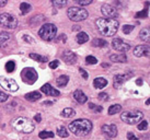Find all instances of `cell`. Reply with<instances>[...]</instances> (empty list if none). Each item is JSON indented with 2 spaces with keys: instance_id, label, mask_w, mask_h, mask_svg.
<instances>
[{
  "instance_id": "277c9868",
  "label": "cell",
  "mask_w": 150,
  "mask_h": 140,
  "mask_svg": "<svg viewBox=\"0 0 150 140\" xmlns=\"http://www.w3.org/2000/svg\"><path fill=\"white\" fill-rule=\"evenodd\" d=\"M67 16L74 22H80L88 18V11L81 7H71L67 10Z\"/></svg>"
},
{
  "instance_id": "681fc988",
  "label": "cell",
  "mask_w": 150,
  "mask_h": 140,
  "mask_svg": "<svg viewBox=\"0 0 150 140\" xmlns=\"http://www.w3.org/2000/svg\"><path fill=\"white\" fill-rule=\"evenodd\" d=\"M72 30H74V31H75V30H80V26H79V25H76V26H74V28H72Z\"/></svg>"
},
{
  "instance_id": "74e56055",
  "label": "cell",
  "mask_w": 150,
  "mask_h": 140,
  "mask_svg": "<svg viewBox=\"0 0 150 140\" xmlns=\"http://www.w3.org/2000/svg\"><path fill=\"white\" fill-rule=\"evenodd\" d=\"M108 99H110V96H108V93H105V92H101L100 94H99V100H100V101L106 102V101H108Z\"/></svg>"
},
{
  "instance_id": "c3c4849f",
  "label": "cell",
  "mask_w": 150,
  "mask_h": 140,
  "mask_svg": "<svg viewBox=\"0 0 150 140\" xmlns=\"http://www.w3.org/2000/svg\"><path fill=\"white\" fill-rule=\"evenodd\" d=\"M6 4H7V1H6V0H4V1H0V7H4Z\"/></svg>"
},
{
  "instance_id": "e575fe53",
  "label": "cell",
  "mask_w": 150,
  "mask_h": 140,
  "mask_svg": "<svg viewBox=\"0 0 150 140\" xmlns=\"http://www.w3.org/2000/svg\"><path fill=\"white\" fill-rule=\"evenodd\" d=\"M89 108L90 110H94L96 113H101V112L103 111V107L102 106H96V104H92V103L89 104Z\"/></svg>"
},
{
  "instance_id": "4dcf8cb0",
  "label": "cell",
  "mask_w": 150,
  "mask_h": 140,
  "mask_svg": "<svg viewBox=\"0 0 150 140\" xmlns=\"http://www.w3.org/2000/svg\"><path fill=\"white\" fill-rule=\"evenodd\" d=\"M38 137L41 139H46V138H53L54 137V134L52 132H46V130H43L38 134Z\"/></svg>"
},
{
  "instance_id": "9c48e42d",
  "label": "cell",
  "mask_w": 150,
  "mask_h": 140,
  "mask_svg": "<svg viewBox=\"0 0 150 140\" xmlns=\"http://www.w3.org/2000/svg\"><path fill=\"white\" fill-rule=\"evenodd\" d=\"M0 86L4 88V90L10 91V92H16L19 89L18 83L13 79L4 78V77H0Z\"/></svg>"
},
{
  "instance_id": "60d3db41",
  "label": "cell",
  "mask_w": 150,
  "mask_h": 140,
  "mask_svg": "<svg viewBox=\"0 0 150 140\" xmlns=\"http://www.w3.org/2000/svg\"><path fill=\"white\" fill-rule=\"evenodd\" d=\"M78 4L80 6H88L92 4V0H78Z\"/></svg>"
},
{
  "instance_id": "6da1fadb",
  "label": "cell",
  "mask_w": 150,
  "mask_h": 140,
  "mask_svg": "<svg viewBox=\"0 0 150 140\" xmlns=\"http://www.w3.org/2000/svg\"><path fill=\"white\" fill-rule=\"evenodd\" d=\"M96 24L99 32L103 36H113L116 34L117 30H118V21L115 19L100 18L96 20Z\"/></svg>"
},
{
  "instance_id": "b9f144b4",
  "label": "cell",
  "mask_w": 150,
  "mask_h": 140,
  "mask_svg": "<svg viewBox=\"0 0 150 140\" xmlns=\"http://www.w3.org/2000/svg\"><path fill=\"white\" fill-rule=\"evenodd\" d=\"M58 66H59L58 60H53V62H50V68H52V69H55V68H57Z\"/></svg>"
},
{
  "instance_id": "5bb4252c",
  "label": "cell",
  "mask_w": 150,
  "mask_h": 140,
  "mask_svg": "<svg viewBox=\"0 0 150 140\" xmlns=\"http://www.w3.org/2000/svg\"><path fill=\"white\" fill-rule=\"evenodd\" d=\"M41 91H42L43 93H45L46 95H50V96H58L60 94V92L58 90H56L55 88H53L50 84L48 83H46L44 84L42 88H41Z\"/></svg>"
},
{
  "instance_id": "ee69618b",
  "label": "cell",
  "mask_w": 150,
  "mask_h": 140,
  "mask_svg": "<svg viewBox=\"0 0 150 140\" xmlns=\"http://www.w3.org/2000/svg\"><path fill=\"white\" fill-rule=\"evenodd\" d=\"M79 71H80V74L83 77V79H88V74L86 70H83L82 68H79Z\"/></svg>"
},
{
  "instance_id": "e0dca14e",
  "label": "cell",
  "mask_w": 150,
  "mask_h": 140,
  "mask_svg": "<svg viewBox=\"0 0 150 140\" xmlns=\"http://www.w3.org/2000/svg\"><path fill=\"white\" fill-rule=\"evenodd\" d=\"M41 98H42V94H41V92H38V91H33V92H30V93H26V94H25V100H26V101H30V102L38 101Z\"/></svg>"
},
{
  "instance_id": "f1b7e54d",
  "label": "cell",
  "mask_w": 150,
  "mask_h": 140,
  "mask_svg": "<svg viewBox=\"0 0 150 140\" xmlns=\"http://www.w3.org/2000/svg\"><path fill=\"white\" fill-rule=\"evenodd\" d=\"M10 40V34L7 32H0V47L4 45L6 42Z\"/></svg>"
},
{
  "instance_id": "83f0119b",
  "label": "cell",
  "mask_w": 150,
  "mask_h": 140,
  "mask_svg": "<svg viewBox=\"0 0 150 140\" xmlns=\"http://www.w3.org/2000/svg\"><path fill=\"white\" fill-rule=\"evenodd\" d=\"M57 135H58L59 137H62V138H67L69 134H68L65 126H59V127L57 128Z\"/></svg>"
},
{
  "instance_id": "44dd1931",
  "label": "cell",
  "mask_w": 150,
  "mask_h": 140,
  "mask_svg": "<svg viewBox=\"0 0 150 140\" xmlns=\"http://www.w3.org/2000/svg\"><path fill=\"white\" fill-rule=\"evenodd\" d=\"M76 38H77V42L79 44H84V43H87L89 41V36H88V34L86 32H80V33H78Z\"/></svg>"
},
{
  "instance_id": "ba28073f",
  "label": "cell",
  "mask_w": 150,
  "mask_h": 140,
  "mask_svg": "<svg viewBox=\"0 0 150 140\" xmlns=\"http://www.w3.org/2000/svg\"><path fill=\"white\" fill-rule=\"evenodd\" d=\"M38 76L34 68H24L21 71V79L26 84H33L36 82Z\"/></svg>"
},
{
  "instance_id": "ab89813d",
  "label": "cell",
  "mask_w": 150,
  "mask_h": 140,
  "mask_svg": "<svg viewBox=\"0 0 150 140\" xmlns=\"http://www.w3.org/2000/svg\"><path fill=\"white\" fill-rule=\"evenodd\" d=\"M7 100H8V95L6 94L4 92H2V91H0V103L6 102Z\"/></svg>"
},
{
  "instance_id": "3957f363",
  "label": "cell",
  "mask_w": 150,
  "mask_h": 140,
  "mask_svg": "<svg viewBox=\"0 0 150 140\" xmlns=\"http://www.w3.org/2000/svg\"><path fill=\"white\" fill-rule=\"evenodd\" d=\"M13 128L17 132H23V134H30L34 130V125L33 123L26 118V117H18L12 122Z\"/></svg>"
},
{
  "instance_id": "8fae6325",
  "label": "cell",
  "mask_w": 150,
  "mask_h": 140,
  "mask_svg": "<svg viewBox=\"0 0 150 140\" xmlns=\"http://www.w3.org/2000/svg\"><path fill=\"white\" fill-rule=\"evenodd\" d=\"M112 47L117 52H122L124 54L125 52H128L129 48H130V45L122 38H114L112 41Z\"/></svg>"
},
{
  "instance_id": "ac0fdd59",
  "label": "cell",
  "mask_w": 150,
  "mask_h": 140,
  "mask_svg": "<svg viewBox=\"0 0 150 140\" xmlns=\"http://www.w3.org/2000/svg\"><path fill=\"white\" fill-rule=\"evenodd\" d=\"M108 86V80L102 77H98L93 80V87L96 89H103Z\"/></svg>"
},
{
  "instance_id": "9a60e30c",
  "label": "cell",
  "mask_w": 150,
  "mask_h": 140,
  "mask_svg": "<svg viewBox=\"0 0 150 140\" xmlns=\"http://www.w3.org/2000/svg\"><path fill=\"white\" fill-rule=\"evenodd\" d=\"M149 56V47L145 45L136 46L134 49V56L135 57H142V56Z\"/></svg>"
},
{
  "instance_id": "836d02e7",
  "label": "cell",
  "mask_w": 150,
  "mask_h": 140,
  "mask_svg": "<svg viewBox=\"0 0 150 140\" xmlns=\"http://www.w3.org/2000/svg\"><path fill=\"white\" fill-rule=\"evenodd\" d=\"M86 62H87L88 65H96V64H98V59L93 56H88L86 58Z\"/></svg>"
},
{
  "instance_id": "8d00e7d4",
  "label": "cell",
  "mask_w": 150,
  "mask_h": 140,
  "mask_svg": "<svg viewBox=\"0 0 150 140\" xmlns=\"http://www.w3.org/2000/svg\"><path fill=\"white\" fill-rule=\"evenodd\" d=\"M22 40L24 42H26V43H29V44H34L35 43V41H34V38L33 37H31L30 35H23V37H22Z\"/></svg>"
},
{
  "instance_id": "52a82bcc",
  "label": "cell",
  "mask_w": 150,
  "mask_h": 140,
  "mask_svg": "<svg viewBox=\"0 0 150 140\" xmlns=\"http://www.w3.org/2000/svg\"><path fill=\"white\" fill-rule=\"evenodd\" d=\"M0 25H2L6 29H16L18 25L17 18L11 16L10 13H1L0 14Z\"/></svg>"
},
{
  "instance_id": "7402d4cb",
  "label": "cell",
  "mask_w": 150,
  "mask_h": 140,
  "mask_svg": "<svg viewBox=\"0 0 150 140\" xmlns=\"http://www.w3.org/2000/svg\"><path fill=\"white\" fill-rule=\"evenodd\" d=\"M149 29L148 28H145V29H142L140 31V33H139V38L144 42H148L149 41Z\"/></svg>"
},
{
  "instance_id": "7dc6e473",
  "label": "cell",
  "mask_w": 150,
  "mask_h": 140,
  "mask_svg": "<svg viewBox=\"0 0 150 140\" xmlns=\"http://www.w3.org/2000/svg\"><path fill=\"white\" fill-rule=\"evenodd\" d=\"M136 84H138V86H142V79H137V80H136Z\"/></svg>"
},
{
  "instance_id": "484cf974",
  "label": "cell",
  "mask_w": 150,
  "mask_h": 140,
  "mask_svg": "<svg viewBox=\"0 0 150 140\" xmlns=\"http://www.w3.org/2000/svg\"><path fill=\"white\" fill-rule=\"evenodd\" d=\"M121 111H122L121 105H118V104H114V105L110 106V108H108V114H110V115H114V114L120 113Z\"/></svg>"
},
{
  "instance_id": "4316f807",
  "label": "cell",
  "mask_w": 150,
  "mask_h": 140,
  "mask_svg": "<svg viewBox=\"0 0 150 140\" xmlns=\"http://www.w3.org/2000/svg\"><path fill=\"white\" fill-rule=\"evenodd\" d=\"M29 56H30V58H32V59H33V60H35V62H48L47 57H43V56H41V55H38V54H30Z\"/></svg>"
},
{
  "instance_id": "8992f818",
  "label": "cell",
  "mask_w": 150,
  "mask_h": 140,
  "mask_svg": "<svg viewBox=\"0 0 150 140\" xmlns=\"http://www.w3.org/2000/svg\"><path fill=\"white\" fill-rule=\"evenodd\" d=\"M142 113L140 111H126L121 115V119L128 125H134L142 119Z\"/></svg>"
},
{
  "instance_id": "5b68a950",
  "label": "cell",
  "mask_w": 150,
  "mask_h": 140,
  "mask_svg": "<svg viewBox=\"0 0 150 140\" xmlns=\"http://www.w3.org/2000/svg\"><path fill=\"white\" fill-rule=\"evenodd\" d=\"M56 34H57V28L53 23L44 24L40 29V31H38V35L44 41H52V40H54Z\"/></svg>"
},
{
  "instance_id": "7c38bea8",
  "label": "cell",
  "mask_w": 150,
  "mask_h": 140,
  "mask_svg": "<svg viewBox=\"0 0 150 140\" xmlns=\"http://www.w3.org/2000/svg\"><path fill=\"white\" fill-rule=\"evenodd\" d=\"M102 132L108 138H114L117 136V127L115 125H103Z\"/></svg>"
},
{
  "instance_id": "603a6c76",
  "label": "cell",
  "mask_w": 150,
  "mask_h": 140,
  "mask_svg": "<svg viewBox=\"0 0 150 140\" xmlns=\"http://www.w3.org/2000/svg\"><path fill=\"white\" fill-rule=\"evenodd\" d=\"M76 115V112L72 110V108H69V107H67L65 110H63L62 112V116L63 117H66V118H70V117H74Z\"/></svg>"
},
{
  "instance_id": "7a4b0ae2",
  "label": "cell",
  "mask_w": 150,
  "mask_h": 140,
  "mask_svg": "<svg viewBox=\"0 0 150 140\" xmlns=\"http://www.w3.org/2000/svg\"><path fill=\"white\" fill-rule=\"evenodd\" d=\"M92 123L89 119H76L69 124V130L78 137L87 136L92 130Z\"/></svg>"
},
{
  "instance_id": "d590c367",
  "label": "cell",
  "mask_w": 150,
  "mask_h": 140,
  "mask_svg": "<svg viewBox=\"0 0 150 140\" xmlns=\"http://www.w3.org/2000/svg\"><path fill=\"white\" fill-rule=\"evenodd\" d=\"M134 28H135L134 25H127V24L124 25V26H123V33L129 34L134 30Z\"/></svg>"
},
{
  "instance_id": "cb8c5ba5",
  "label": "cell",
  "mask_w": 150,
  "mask_h": 140,
  "mask_svg": "<svg viewBox=\"0 0 150 140\" xmlns=\"http://www.w3.org/2000/svg\"><path fill=\"white\" fill-rule=\"evenodd\" d=\"M92 45L94 46V47H105V46L108 45V42L102 40V38H94L92 41Z\"/></svg>"
},
{
  "instance_id": "f546056e",
  "label": "cell",
  "mask_w": 150,
  "mask_h": 140,
  "mask_svg": "<svg viewBox=\"0 0 150 140\" xmlns=\"http://www.w3.org/2000/svg\"><path fill=\"white\" fill-rule=\"evenodd\" d=\"M20 9H21L22 14H25V13H28L31 11L32 7H31V4H28V2H22L21 6H20Z\"/></svg>"
},
{
  "instance_id": "ffe728a7",
  "label": "cell",
  "mask_w": 150,
  "mask_h": 140,
  "mask_svg": "<svg viewBox=\"0 0 150 140\" xmlns=\"http://www.w3.org/2000/svg\"><path fill=\"white\" fill-rule=\"evenodd\" d=\"M110 59L113 62H126L127 56H126V54H113L110 56Z\"/></svg>"
},
{
  "instance_id": "1f68e13d",
  "label": "cell",
  "mask_w": 150,
  "mask_h": 140,
  "mask_svg": "<svg viewBox=\"0 0 150 140\" xmlns=\"http://www.w3.org/2000/svg\"><path fill=\"white\" fill-rule=\"evenodd\" d=\"M14 68H16V64H14V62H12V60H10V62H8L6 64V70H7L8 72H13V71H14Z\"/></svg>"
},
{
  "instance_id": "d4e9b609",
  "label": "cell",
  "mask_w": 150,
  "mask_h": 140,
  "mask_svg": "<svg viewBox=\"0 0 150 140\" xmlns=\"http://www.w3.org/2000/svg\"><path fill=\"white\" fill-rule=\"evenodd\" d=\"M68 81H69V77L63 74V76H60V77L57 79L56 82H57V86H58V87H65L67 83H68Z\"/></svg>"
},
{
  "instance_id": "7bdbcfd3",
  "label": "cell",
  "mask_w": 150,
  "mask_h": 140,
  "mask_svg": "<svg viewBox=\"0 0 150 140\" xmlns=\"http://www.w3.org/2000/svg\"><path fill=\"white\" fill-rule=\"evenodd\" d=\"M127 139L128 140H137V137L135 136L133 132H128V134H127Z\"/></svg>"
},
{
  "instance_id": "d6986e66",
  "label": "cell",
  "mask_w": 150,
  "mask_h": 140,
  "mask_svg": "<svg viewBox=\"0 0 150 140\" xmlns=\"http://www.w3.org/2000/svg\"><path fill=\"white\" fill-rule=\"evenodd\" d=\"M126 81V77L124 74H116L113 79V86L115 89H118Z\"/></svg>"
},
{
  "instance_id": "d6a6232c",
  "label": "cell",
  "mask_w": 150,
  "mask_h": 140,
  "mask_svg": "<svg viewBox=\"0 0 150 140\" xmlns=\"http://www.w3.org/2000/svg\"><path fill=\"white\" fill-rule=\"evenodd\" d=\"M53 4H54L55 7H57V8H63V7H65L67 4V1L66 0H54L53 1Z\"/></svg>"
},
{
  "instance_id": "2e32d148",
  "label": "cell",
  "mask_w": 150,
  "mask_h": 140,
  "mask_svg": "<svg viewBox=\"0 0 150 140\" xmlns=\"http://www.w3.org/2000/svg\"><path fill=\"white\" fill-rule=\"evenodd\" d=\"M74 98H75L76 101H77L78 103H80V104H83V103H86V102L88 101L87 95L84 94V93L81 90L75 91V93H74Z\"/></svg>"
},
{
  "instance_id": "f35d334b",
  "label": "cell",
  "mask_w": 150,
  "mask_h": 140,
  "mask_svg": "<svg viewBox=\"0 0 150 140\" xmlns=\"http://www.w3.org/2000/svg\"><path fill=\"white\" fill-rule=\"evenodd\" d=\"M147 127H148V122L147 120H142V123L138 124V129L139 130H145V129H147Z\"/></svg>"
},
{
  "instance_id": "bcb514c9",
  "label": "cell",
  "mask_w": 150,
  "mask_h": 140,
  "mask_svg": "<svg viewBox=\"0 0 150 140\" xmlns=\"http://www.w3.org/2000/svg\"><path fill=\"white\" fill-rule=\"evenodd\" d=\"M146 17V12H145V10L142 11V12H139L136 14V18H145Z\"/></svg>"
},
{
  "instance_id": "4fadbf2b",
  "label": "cell",
  "mask_w": 150,
  "mask_h": 140,
  "mask_svg": "<svg viewBox=\"0 0 150 140\" xmlns=\"http://www.w3.org/2000/svg\"><path fill=\"white\" fill-rule=\"evenodd\" d=\"M62 58H63L64 62H66V64H68V65H74L77 62V56L72 52H70V50L64 52L63 55H62Z\"/></svg>"
},
{
  "instance_id": "f6af8a7d",
  "label": "cell",
  "mask_w": 150,
  "mask_h": 140,
  "mask_svg": "<svg viewBox=\"0 0 150 140\" xmlns=\"http://www.w3.org/2000/svg\"><path fill=\"white\" fill-rule=\"evenodd\" d=\"M34 120L38 122V123H40V122L42 120V116H41V114H36V115L34 116Z\"/></svg>"
},
{
  "instance_id": "30bf717a",
  "label": "cell",
  "mask_w": 150,
  "mask_h": 140,
  "mask_svg": "<svg viewBox=\"0 0 150 140\" xmlns=\"http://www.w3.org/2000/svg\"><path fill=\"white\" fill-rule=\"evenodd\" d=\"M101 12L102 14L106 17V19H114V18L118 17V11L115 7H113L111 4H103L101 7Z\"/></svg>"
}]
</instances>
